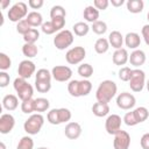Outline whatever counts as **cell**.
I'll return each mask as SVG.
<instances>
[{
	"label": "cell",
	"instance_id": "obj_42",
	"mask_svg": "<svg viewBox=\"0 0 149 149\" xmlns=\"http://www.w3.org/2000/svg\"><path fill=\"white\" fill-rule=\"evenodd\" d=\"M30 29H31V26L27 22V20H26V19L16 23V31H17L19 34H21L22 36H23V35H26Z\"/></svg>",
	"mask_w": 149,
	"mask_h": 149
},
{
	"label": "cell",
	"instance_id": "obj_53",
	"mask_svg": "<svg viewBox=\"0 0 149 149\" xmlns=\"http://www.w3.org/2000/svg\"><path fill=\"white\" fill-rule=\"evenodd\" d=\"M0 149H6V144L3 142H0Z\"/></svg>",
	"mask_w": 149,
	"mask_h": 149
},
{
	"label": "cell",
	"instance_id": "obj_12",
	"mask_svg": "<svg viewBox=\"0 0 149 149\" xmlns=\"http://www.w3.org/2000/svg\"><path fill=\"white\" fill-rule=\"evenodd\" d=\"M35 71H36L35 63L31 62L30 59L21 61L17 66V74H19V77H21L23 79H29L35 73Z\"/></svg>",
	"mask_w": 149,
	"mask_h": 149
},
{
	"label": "cell",
	"instance_id": "obj_5",
	"mask_svg": "<svg viewBox=\"0 0 149 149\" xmlns=\"http://www.w3.org/2000/svg\"><path fill=\"white\" fill-rule=\"evenodd\" d=\"M28 14H29V13H28V6H27V3L20 1V2L14 3V5L9 8V10H8V13H7V16H8L9 21L17 23V22L24 20Z\"/></svg>",
	"mask_w": 149,
	"mask_h": 149
},
{
	"label": "cell",
	"instance_id": "obj_18",
	"mask_svg": "<svg viewBox=\"0 0 149 149\" xmlns=\"http://www.w3.org/2000/svg\"><path fill=\"white\" fill-rule=\"evenodd\" d=\"M108 42H109V45H112V48H114L115 50L121 49L125 43V36H122L120 31L113 30L108 35Z\"/></svg>",
	"mask_w": 149,
	"mask_h": 149
},
{
	"label": "cell",
	"instance_id": "obj_40",
	"mask_svg": "<svg viewBox=\"0 0 149 149\" xmlns=\"http://www.w3.org/2000/svg\"><path fill=\"white\" fill-rule=\"evenodd\" d=\"M132 71H133V69H130L129 66H122V68H120V70L118 72L119 79L122 80V81H129L130 76H132Z\"/></svg>",
	"mask_w": 149,
	"mask_h": 149
},
{
	"label": "cell",
	"instance_id": "obj_46",
	"mask_svg": "<svg viewBox=\"0 0 149 149\" xmlns=\"http://www.w3.org/2000/svg\"><path fill=\"white\" fill-rule=\"evenodd\" d=\"M108 5H109V1L108 0H94L93 1V6L98 10H105V9H107Z\"/></svg>",
	"mask_w": 149,
	"mask_h": 149
},
{
	"label": "cell",
	"instance_id": "obj_15",
	"mask_svg": "<svg viewBox=\"0 0 149 149\" xmlns=\"http://www.w3.org/2000/svg\"><path fill=\"white\" fill-rule=\"evenodd\" d=\"M81 132H83L81 126L74 121L68 122L64 128V134L69 140H77L81 135Z\"/></svg>",
	"mask_w": 149,
	"mask_h": 149
},
{
	"label": "cell",
	"instance_id": "obj_52",
	"mask_svg": "<svg viewBox=\"0 0 149 149\" xmlns=\"http://www.w3.org/2000/svg\"><path fill=\"white\" fill-rule=\"evenodd\" d=\"M9 5H10V0H2L1 1V8L2 9H6Z\"/></svg>",
	"mask_w": 149,
	"mask_h": 149
},
{
	"label": "cell",
	"instance_id": "obj_2",
	"mask_svg": "<svg viewBox=\"0 0 149 149\" xmlns=\"http://www.w3.org/2000/svg\"><path fill=\"white\" fill-rule=\"evenodd\" d=\"M72 118L71 111L69 108L65 107H61V108H52L48 112L47 114V120L49 123L51 125H61V123H65L69 122Z\"/></svg>",
	"mask_w": 149,
	"mask_h": 149
},
{
	"label": "cell",
	"instance_id": "obj_30",
	"mask_svg": "<svg viewBox=\"0 0 149 149\" xmlns=\"http://www.w3.org/2000/svg\"><path fill=\"white\" fill-rule=\"evenodd\" d=\"M50 107V102L47 98H36L35 99V112L37 113H42V112H47Z\"/></svg>",
	"mask_w": 149,
	"mask_h": 149
},
{
	"label": "cell",
	"instance_id": "obj_44",
	"mask_svg": "<svg viewBox=\"0 0 149 149\" xmlns=\"http://www.w3.org/2000/svg\"><path fill=\"white\" fill-rule=\"evenodd\" d=\"M41 30L44 34H47V35H52V34L56 33V29H55V27H54V24H52L51 21L43 22V24L41 26Z\"/></svg>",
	"mask_w": 149,
	"mask_h": 149
},
{
	"label": "cell",
	"instance_id": "obj_10",
	"mask_svg": "<svg viewBox=\"0 0 149 149\" xmlns=\"http://www.w3.org/2000/svg\"><path fill=\"white\" fill-rule=\"evenodd\" d=\"M135 104H136V98L129 92H121L116 97V105L121 109L125 111L130 109L135 106Z\"/></svg>",
	"mask_w": 149,
	"mask_h": 149
},
{
	"label": "cell",
	"instance_id": "obj_20",
	"mask_svg": "<svg viewBox=\"0 0 149 149\" xmlns=\"http://www.w3.org/2000/svg\"><path fill=\"white\" fill-rule=\"evenodd\" d=\"M19 106V97L15 94H6L2 98V107L7 111H14Z\"/></svg>",
	"mask_w": 149,
	"mask_h": 149
},
{
	"label": "cell",
	"instance_id": "obj_3",
	"mask_svg": "<svg viewBox=\"0 0 149 149\" xmlns=\"http://www.w3.org/2000/svg\"><path fill=\"white\" fill-rule=\"evenodd\" d=\"M13 87H14V90H15V92H16V94L21 101H24V100L33 98L34 88L27 81V79H23L21 77L15 78L14 83H13Z\"/></svg>",
	"mask_w": 149,
	"mask_h": 149
},
{
	"label": "cell",
	"instance_id": "obj_49",
	"mask_svg": "<svg viewBox=\"0 0 149 149\" xmlns=\"http://www.w3.org/2000/svg\"><path fill=\"white\" fill-rule=\"evenodd\" d=\"M44 1L43 0H29L28 1V6L33 9H40L43 6Z\"/></svg>",
	"mask_w": 149,
	"mask_h": 149
},
{
	"label": "cell",
	"instance_id": "obj_26",
	"mask_svg": "<svg viewBox=\"0 0 149 149\" xmlns=\"http://www.w3.org/2000/svg\"><path fill=\"white\" fill-rule=\"evenodd\" d=\"M109 47H111V45H109L108 38H105V37L98 38V40L95 41V43H94V50H95V52L99 54V55H102V54L107 52L108 49H109Z\"/></svg>",
	"mask_w": 149,
	"mask_h": 149
},
{
	"label": "cell",
	"instance_id": "obj_33",
	"mask_svg": "<svg viewBox=\"0 0 149 149\" xmlns=\"http://www.w3.org/2000/svg\"><path fill=\"white\" fill-rule=\"evenodd\" d=\"M16 149H34V140L29 135L22 136L16 146Z\"/></svg>",
	"mask_w": 149,
	"mask_h": 149
},
{
	"label": "cell",
	"instance_id": "obj_35",
	"mask_svg": "<svg viewBox=\"0 0 149 149\" xmlns=\"http://www.w3.org/2000/svg\"><path fill=\"white\" fill-rule=\"evenodd\" d=\"M92 90V83L88 79H81L79 80V92L80 97H86L90 94Z\"/></svg>",
	"mask_w": 149,
	"mask_h": 149
},
{
	"label": "cell",
	"instance_id": "obj_54",
	"mask_svg": "<svg viewBox=\"0 0 149 149\" xmlns=\"http://www.w3.org/2000/svg\"><path fill=\"white\" fill-rule=\"evenodd\" d=\"M146 86H147V90H148V92H149V79L147 80V83H146Z\"/></svg>",
	"mask_w": 149,
	"mask_h": 149
},
{
	"label": "cell",
	"instance_id": "obj_41",
	"mask_svg": "<svg viewBox=\"0 0 149 149\" xmlns=\"http://www.w3.org/2000/svg\"><path fill=\"white\" fill-rule=\"evenodd\" d=\"M35 88L40 93H47L51 90V81H40L35 80Z\"/></svg>",
	"mask_w": 149,
	"mask_h": 149
},
{
	"label": "cell",
	"instance_id": "obj_4",
	"mask_svg": "<svg viewBox=\"0 0 149 149\" xmlns=\"http://www.w3.org/2000/svg\"><path fill=\"white\" fill-rule=\"evenodd\" d=\"M44 125V116L41 113L31 114L23 123V129L28 135H36L41 132Z\"/></svg>",
	"mask_w": 149,
	"mask_h": 149
},
{
	"label": "cell",
	"instance_id": "obj_39",
	"mask_svg": "<svg viewBox=\"0 0 149 149\" xmlns=\"http://www.w3.org/2000/svg\"><path fill=\"white\" fill-rule=\"evenodd\" d=\"M12 66V59L10 57L5 54V52H0V70L1 71H6Z\"/></svg>",
	"mask_w": 149,
	"mask_h": 149
},
{
	"label": "cell",
	"instance_id": "obj_25",
	"mask_svg": "<svg viewBox=\"0 0 149 149\" xmlns=\"http://www.w3.org/2000/svg\"><path fill=\"white\" fill-rule=\"evenodd\" d=\"M90 29H91V27L86 22H83V21L74 23L73 27H72V30H73L74 35H77L79 37H83V36L87 35L88 31H90Z\"/></svg>",
	"mask_w": 149,
	"mask_h": 149
},
{
	"label": "cell",
	"instance_id": "obj_43",
	"mask_svg": "<svg viewBox=\"0 0 149 149\" xmlns=\"http://www.w3.org/2000/svg\"><path fill=\"white\" fill-rule=\"evenodd\" d=\"M122 121H123L127 126H129V127H133V126H136V125H137V121H136V119H135V115H134L133 111H132V112H127V113L125 114Z\"/></svg>",
	"mask_w": 149,
	"mask_h": 149
},
{
	"label": "cell",
	"instance_id": "obj_17",
	"mask_svg": "<svg viewBox=\"0 0 149 149\" xmlns=\"http://www.w3.org/2000/svg\"><path fill=\"white\" fill-rule=\"evenodd\" d=\"M112 61L115 65H125L127 62H129V54L127 51V49L125 48H121V49H118L113 52V56H112Z\"/></svg>",
	"mask_w": 149,
	"mask_h": 149
},
{
	"label": "cell",
	"instance_id": "obj_1",
	"mask_svg": "<svg viewBox=\"0 0 149 149\" xmlns=\"http://www.w3.org/2000/svg\"><path fill=\"white\" fill-rule=\"evenodd\" d=\"M116 92H118V86L113 80L109 79L102 80L95 91L97 101L108 104L116 95Z\"/></svg>",
	"mask_w": 149,
	"mask_h": 149
},
{
	"label": "cell",
	"instance_id": "obj_34",
	"mask_svg": "<svg viewBox=\"0 0 149 149\" xmlns=\"http://www.w3.org/2000/svg\"><path fill=\"white\" fill-rule=\"evenodd\" d=\"M68 92L70 93L71 97H74V98L80 97V92H79V80H77V79L70 80L69 84H68Z\"/></svg>",
	"mask_w": 149,
	"mask_h": 149
},
{
	"label": "cell",
	"instance_id": "obj_51",
	"mask_svg": "<svg viewBox=\"0 0 149 149\" xmlns=\"http://www.w3.org/2000/svg\"><path fill=\"white\" fill-rule=\"evenodd\" d=\"M111 3H112V6H114V7H121V6L125 3V0H112Z\"/></svg>",
	"mask_w": 149,
	"mask_h": 149
},
{
	"label": "cell",
	"instance_id": "obj_11",
	"mask_svg": "<svg viewBox=\"0 0 149 149\" xmlns=\"http://www.w3.org/2000/svg\"><path fill=\"white\" fill-rule=\"evenodd\" d=\"M121 116L118 114H111L105 121V129L109 135H115L121 130Z\"/></svg>",
	"mask_w": 149,
	"mask_h": 149
},
{
	"label": "cell",
	"instance_id": "obj_21",
	"mask_svg": "<svg viewBox=\"0 0 149 149\" xmlns=\"http://www.w3.org/2000/svg\"><path fill=\"white\" fill-rule=\"evenodd\" d=\"M83 16H84V19H85L87 22L94 23V22L98 21V19H99V10H98L93 5H88V6H86V7L84 8Z\"/></svg>",
	"mask_w": 149,
	"mask_h": 149
},
{
	"label": "cell",
	"instance_id": "obj_19",
	"mask_svg": "<svg viewBox=\"0 0 149 149\" xmlns=\"http://www.w3.org/2000/svg\"><path fill=\"white\" fill-rule=\"evenodd\" d=\"M125 44L127 48L129 49H133V50H136L140 44H141V37L135 31H130L128 33L126 36H125Z\"/></svg>",
	"mask_w": 149,
	"mask_h": 149
},
{
	"label": "cell",
	"instance_id": "obj_37",
	"mask_svg": "<svg viewBox=\"0 0 149 149\" xmlns=\"http://www.w3.org/2000/svg\"><path fill=\"white\" fill-rule=\"evenodd\" d=\"M21 111L24 114H33L35 112V99H28L21 102Z\"/></svg>",
	"mask_w": 149,
	"mask_h": 149
},
{
	"label": "cell",
	"instance_id": "obj_14",
	"mask_svg": "<svg viewBox=\"0 0 149 149\" xmlns=\"http://www.w3.org/2000/svg\"><path fill=\"white\" fill-rule=\"evenodd\" d=\"M15 126V119L9 113H3L0 116V133L1 134H9Z\"/></svg>",
	"mask_w": 149,
	"mask_h": 149
},
{
	"label": "cell",
	"instance_id": "obj_50",
	"mask_svg": "<svg viewBox=\"0 0 149 149\" xmlns=\"http://www.w3.org/2000/svg\"><path fill=\"white\" fill-rule=\"evenodd\" d=\"M140 143H141L142 149H149V133H146L142 135Z\"/></svg>",
	"mask_w": 149,
	"mask_h": 149
},
{
	"label": "cell",
	"instance_id": "obj_47",
	"mask_svg": "<svg viewBox=\"0 0 149 149\" xmlns=\"http://www.w3.org/2000/svg\"><path fill=\"white\" fill-rule=\"evenodd\" d=\"M10 77L6 71H0V87H6L9 84Z\"/></svg>",
	"mask_w": 149,
	"mask_h": 149
},
{
	"label": "cell",
	"instance_id": "obj_6",
	"mask_svg": "<svg viewBox=\"0 0 149 149\" xmlns=\"http://www.w3.org/2000/svg\"><path fill=\"white\" fill-rule=\"evenodd\" d=\"M73 40H74L73 33L71 30L64 29V30L57 33L56 36L54 37V45L58 50H65L73 43Z\"/></svg>",
	"mask_w": 149,
	"mask_h": 149
},
{
	"label": "cell",
	"instance_id": "obj_27",
	"mask_svg": "<svg viewBox=\"0 0 149 149\" xmlns=\"http://www.w3.org/2000/svg\"><path fill=\"white\" fill-rule=\"evenodd\" d=\"M134 115H135V119L137 121V123H141V122H144L148 118H149V111L147 107L144 106H140V107H136L134 111H133Z\"/></svg>",
	"mask_w": 149,
	"mask_h": 149
},
{
	"label": "cell",
	"instance_id": "obj_13",
	"mask_svg": "<svg viewBox=\"0 0 149 149\" xmlns=\"http://www.w3.org/2000/svg\"><path fill=\"white\" fill-rule=\"evenodd\" d=\"M130 146V135L126 130H120L114 135L113 148L114 149H129Z\"/></svg>",
	"mask_w": 149,
	"mask_h": 149
},
{
	"label": "cell",
	"instance_id": "obj_24",
	"mask_svg": "<svg viewBox=\"0 0 149 149\" xmlns=\"http://www.w3.org/2000/svg\"><path fill=\"white\" fill-rule=\"evenodd\" d=\"M126 6H127V9H128L129 13L139 14L143 10L144 2L142 0H128L126 2Z\"/></svg>",
	"mask_w": 149,
	"mask_h": 149
},
{
	"label": "cell",
	"instance_id": "obj_55",
	"mask_svg": "<svg viewBox=\"0 0 149 149\" xmlns=\"http://www.w3.org/2000/svg\"><path fill=\"white\" fill-rule=\"evenodd\" d=\"M37 149H49V148H47V147H40V148H37Z\"/></svg>",
	"mask_w": 149,
	"mask_h": 149
},
{
	"label": "cell",
	"instance_id": "obj_45",
	"mask_svg": "<svg viewBox=\"0 0 149 149\" xmlns=\"http://www.w3.org/2000/svg\"><path fill=\"white\" fill-rule=\"evenodd\" d=\"M56 29V31H62L64 26H65V17H55V19H51L50 20Z\"/></svg>",
	"mask_w": 149,
	"mask_h": 149
},
{
	"label": "cell",
	"instance_id": "obj_28",
	"mask_svg": "<svg viewBox=\"0 0 149 149\" xmlns=\"http://www.w3.org/2000/svg\"><path fill=\"white\" fill-rule=\"evenodd\" d=\"M22 54L27 57V59L34 58V57L37 56V54H38V48L36 47V44L24 43V44L22 45Z\"/></svg>",
	"mask_w": 149,
	"mask_h": 149
},
{
	"label": "cell",
	"instance_id": "obj_16",
	"mask_svg": "<svg viewBox=\"0 0 149 149\" xmlns=\"http://www.w3.org/2000/svg\"><path fill=\"white\" fill-rule=\"evenodd\" d=\"M129 63L130 65L135 66L136 69H139L141 65H143L146 63V54L143 50H140V49H136V50H133L129 55Z\"/></svg>",
	"mask_w": 149,
	"mask_h": 149
},
{
	"label": "cell",
	"instance_id": "obj_8",
	"mask_svg": "<svg viewBox=\"0 0 149 149\" xmlns=\"http://www.w3.org/2000/svg\"><path fill=\"white\" fill-rule=\"evenodd\" d=\"M85 57H86V50L84 47H80V45L69 49L65 54V59L71 65H76V64L81 63Z\"/></svg>",
	"mask_w": 149,
	"mask_h": 149
},
{
	"label": "cell",
	"instance_id": "obj_29",
	"mask_svg": "<svg viewBox=\"0 0 149 149\" xmlns=\"http://www.w3.org/2000/svg\"><path fill=\"white\" fill-rule=\"evenodd\" d=\"M78 74L80 77H83L84 79H88L92 74H93V68L91 64L88 63H83L78 66V70H77Z\"/></svg>",
	"mask_w": 149,
	"mask_h": 149
},
{
	"label": "cell",
	"instance_id": "obj_9",
	"mask_svg": "<svg viewBox=\"0 0 149 149\" xmlns=\"http://www.w3.org/2000/svg\"><path fill=\"white\" fill-rule=\"evenodd\" d=\"M51 74H52V78L56 81L64 83V81H68V80L71 79L72 70L66 65H56V66L52 68Z\"/></svg>",
	"mask_w": 149,
	"mask_h": 149
},
{
	"label": "cell",
	"instance_id": "obj_38",
	"mask_svg": "<svg viewBox=\"0 0 149 149\" xmlns=\"http://www.w3.org/2000/svg\"><path fill=\"white\" fill-rule=\"evenodd\" d=\"M66 16V12L64 9L63 6L61 5H56V6H52L51 9H50V17L51 19H55V17H65Z\"/></svg>",
	"mask_w": 149,
	"mask_h": 149
},
{
	"label": "cell",
	"instance_id": "obj_56",
	"mask_svg": "<svg viewBox=\"0 0 149 149\" xmlns=\"http://www.w3.org/2000/svg\"><path fill=\"white\" fill-rule=\"evenodd\" d=\"M147 19H148V21H149V12H148V14H147Z\"/></svg>",
	"mask_w": 149,
	"mask_h": 149
},
{
	"label": "cell",
	"instance_id": "obj_22",
	"mask_svg": "<svg viewBox=\"0 0 149 149\" xmlns=\"http://www.w3.org/2000/svg\"><path fill=\"white\" fill-rule=\"evenodd\" d=\"M92 112L95 116L98 118H102V116H106L108 115L109 113V106L108 104L106 102H100V101H97L93 104L92 106Z\"/></svg>",
	"mask_w": 149,
	"mask_h": 149
},
{
	"label": "cell",
	"instance_id": "obj_7",
	"mask_svg": "<svg viewBox=\"0 0 149 149\" xmlns=\"http://www.w3.org/2000/svg\"><path fill=\"white\" fill-rule=\"evenodd\" d=\"M129 87L133 92H141L146 85V73L141 69H133L129 79Z\"/></svg>",
	"mask_w": 149,
	"mask_h": 149
},
{
	"label": "cell",
	"instance_id": "obj_48",
	"mask_svg": "<svg viewBox=\"0 0 149 149\" xmlns=\"http://www.w3.org/2000/svg\"><path fill=\"white\" fill-rule=\"evenodd\" d=\"M141 34H142V37L146 42L147 45H149V24H144L141 29Z\"/></svg>",
	"mask_w": 149,
	"mask_h": 149
},
{
	"label": "cell",
	"instance_id": "obj_31",
	"mask_svg": "<svg viewBox=\"0 0 149 149\" xmlns=\"http://www.w3.org/2000/svg\"><path fill=\"white\" fill-rule=\"evenodd\" d=\"M40 38V31L36 28H31L26 35H23V41L24 43H30L35 44Z\"/></svg>",
	"mask_w": 149,
	"mask_h": 149
},
{
	"label": "cell",
	"instance_id": "obj_36",
	"mask_svg": "<svg viewBox=\"0 0 149 149\" xmlns=\"http://www.w3.org/2000/svg\"><path fill=\"white\" fill-rule=\"evenodd\" d=\"M52 74L51 71L47 70V69H40L37 70V72L35 73V80H40V81H51Z\"/></svg>",
	"mask_w": 149,
	"mask_h": 149
},
{
	"label": "cell",
	"instance_id": "obj_23",
	"mask_svg": "<svg viewBox=\"0 0 149 149\" xmlns=\"http://www.w3.org/2000/svg\"><path fill=\"white\" fill-rule=\"evenodd\" d=\"M27 22L31 26V28H36V27H41L43 24V16L41 13L36 12V10H33L30 12L27 17H26Z\"/></svg>",
	"mask_w": 149,
	"mask_h": 149
},
{
	"label": "cell",
	"instance_id": "obj_32",
	"mask_svg": "<svg viewBox=\"0 0 149 149\" xmlns=\"http://www.w3.org/2000/svg\"><path fill=\"white\" fill-rule=\"evenodd\" d=\"M91 29L94 34L97 35H104L106 31H107V23L105 21H101V20H98L95 21L94 23H92L91 26Z\"/></svg>",
	"mask_w": 149,
	"mask_h": 149
}]
</instances>
